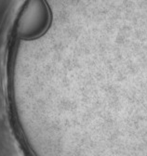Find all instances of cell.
Returning a JSON list of instances; mask_svg holds the SVG:
<instances>
[{
    "label": "cell",
    "instance_id": "1",
    "mask_svg": "<svg viewBox=\"0 0 147 156\" xmlns=\"http://www.w3.org/2000/svg\"><path fill=\"white\" fill-rule=\"evenodd\" d=\"M49 20L50 12L45 0H29L17 20V39L29 40L41 35L47 30Z\"/></svg>",
    "mask_w": 147,
    "mask_h": 156
}]
</instances>
